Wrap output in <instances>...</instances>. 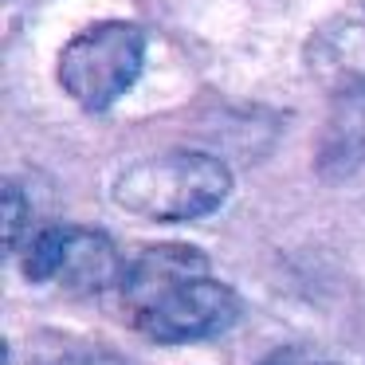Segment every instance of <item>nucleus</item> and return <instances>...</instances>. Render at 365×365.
I'll return each instance as SVG.
<instances>
[{
  "label": "nucleus",
  "mask_w": 365,
  "mask_h": 365,
  "mask_svg": "<svg viewBox=\"0 0 365 365\" xmlns=\"http://www.w3.org/2000/svg\"><path fill=\"white\" fill-rule=\"evenodd\" d=\"M228 192V165L192 150L145 158L114 181V200L145 220H197L220 208Z\"/></svg>",
  "instance_id": "1"
},
{
  "label": "nucleus",
  "mask_w": 365,
  "mask_h": 365,
  "mask_svg": "<svg viewBox=\"0 0 365 365\" xmlns=\"http://www.w3.org/2000/svg\"><path fill=\"white\" fill-rule=\"evenodd\" d=\"M145 63V36L126 20H103V24L79 32L59 51V83L87 110H106L118 103Z\"/></svg>",
  "instance_id": "2"
},
{
  "label": "nucleus",
  "mask_w": 365,
  "mask_h": 365,
  "mask_svg": "<svg viewBox=\"0 0 365 365\" xmlns=\"http://www.w3.org/2000/svg\"><path fill=\"white\" fill-rule=\"evenodd\" d=\"M240 318V299L224 283L208 275L185 279L161 299H153L142 314H134L138 330L153 341H197L224 334Z\"/></svg>",
  "instance_id": "3"
},
{
  "label": "nucleus",
  "mask_w": 365,
  "mask_h": 365,
  "mask_svg": "<svg viewBox=\"0 0 365 365\" xmlns=\"http://www.w3.org/2000/svg\"><path fill=\"white\" fill-rule=\"evenodd\" d=\"M28 279H59L75 291H103L106 283L122 279V263L114 244L103 232L83 228H43L28 244L24 255Z\"/></svg>",
  "instance_id": "4"
},
{
  "label": "nucleus",
  "mask_w": 365,
  "mask_h": 365,
  "mask_svg": "<svg viewBox=\"0 0 365 365\" xmlns=\"http://www.w3.org/2000/svg\"><path fill=\"white\" fill-rule=\"evenodd\" d=\"M307 63L318 83L330 91L357 87L365 83V0H357L354 9L338 12L330 24H322L310 40Z\"/></svg>",
  "instance_id": "5"
},
{
  "label": "nucleus",
  "mask_w": 365,
  "mask_h": 365,
  "mask_svg": "<svg viewBox=\"0 0 365 365\" xmlns=\"http://www.w3.org/2000/svg\"><path fill=\"white\" fill-rule=\"evenodd\" d=\"M197 275H208V259L197 247H181V244L150 247L122 271V302L130 307V314H142L153 299H161L177 283Z\"/></svg>",
  "instance_id": "6"
},
{
  "label": "nucleus",
  "mask_w": 365,
  "mask_h": 365,
  "mask_svg": "<svg viewBox=\"0 0 365 365\" xmlns=\"http://www.w3.org/2000/svg\"><path fill=\"white\" fill-rule=\"evenodd\" d=\"M365 158V83L334 91V106L326 118V134L318 145L322 177H349Z\"/></svg>",
  "instance_id": "7"
},
{
  "label": "nucleus",
  "mask_w": 365,
  "mask_h": 365,
  "mask_svg": "<svg viewBox=\"0 0 365 365\" xmlns=\"http://www.w3.org/2000/svg\"><path fill=\"white\" fill-rule=\"evenodd\" d=\"M20 224H24V200H20L16 185H9L4 189V240H9V247L20 244Z\"/></svg>",
  "instance_id": "8"
},
{
  "label": "nucleus",
  "mask_w": 365,
  "mask_h": 365,
  "mask_svg": "<svg viewBox=\"0 0 365 365\" xmlns=\"http://www.w3.org/2000/svg\"><path fill=\"white\" fill-rule=\"evenodd\" d=\"M63 365H122L114 354H103V349H95V354H79V357H71V361H63Z\"/></svg>",
  "instance_id": "9"
},
{
  "label": "nucleus",
  "mask_w": 365,
  "mask_h": 365,
  "mask_svg": "<svg viewBox=\"0 0 365 365\" xmlns=\"http://www.w3.org/2000/svg\"><path fill=\"white\" fill-rule=\"evenodd\" d=\"M259 365H310L302 354H294V349H283V354H271L267 361H259Z\"/></svg>",
  "instance_id": "10"
}]
</instances>
